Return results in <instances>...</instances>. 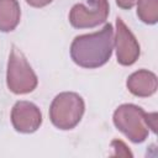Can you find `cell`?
I'll return each mask as SVG.
<instances>
[{
	"label": "cell",
	"instance_id": "13",
	"mask_svg": "<svg viewBox=\"0 0 158 158\" xmlns=\"http://www.w3.org/2000/svg\"><path fill=\"white\" fill-rule=\"evenodd\" d=\"M136 2L137 0H116V4L122 9H131L136 5Z\"/></svg>",
	"mask_w": 158,
	"mask_h": 158
},
{
	"label": "cell",
	"instance_id": "6",
	"mask_svg": "<svg viewBox=\"0 0 158 158\" xmlns=\"http://www.w3.org/2000/svg\"><path fill=\"white\" fill-rule=\"evenodd\" d=\"M115 46H116L117 62L120 64L131 65L137 60L139 56V44L120 17L116 19Z\"/></svg>",
	"mask_w": 158,
	"mask_h": 158
},
{
	"label": "cell",
	"instance_id": "2",
	"mask_svg": "<svg viewBox=\"0 0 158 158\" xmlns=\"http://www.w3.org/2000/svg\"><path fill=\"white\" fill-rule=\"evenodd\" d=\"M84 109L85 106L81 96L75 93H60L52 101L49 117L56 127L70 130L79 123Z\"/></svg>",
	"mask_w": 158,
	"mask_h": 158
},
{
	"label": "cell",
	"instance_id": "12",
	"mask_svg": "<svg viewBox=\"0 0 158 158\" xmlns=\"http://www.w3.org/2000/svg\"><path fill=\"white\" fill-rule=\"evenodd\" d=\"M147 123H148V128H151L153 132L157 131V114L156 112L147 115Z\"/></svg>",
	"mask_w": 158,
	"mask_h": 158
},
{
	"label": "cell",
	"instance_id": "10",
	"mask_svg": "<svg viewBox=\"0 0 158 158\" xmlns=\"http://www.w3.org/2000/svg\"><path fill=\"white\" fill-rule=\"evenodd\" d=\"M137 15L146 23H156L158 20V0H137Z\"/></svg>",
	"mask_w": 158,
	"mask_h": 158
},
{
	"label": "cell",
	"instance_id": "11",
	"mask_svg": "<svg viewBox=\"0 0 158 158\" xmlns=\"http://www.w3.org/2000/svg\"><path fill=\"white\" fill-rule=\"evenodd\" d=\"M111 146L115 148L116 153L115 156H120V157H131L132 154L130 153L128 148L126 147V144L122 142V141H118V139H115L111 142Z\"/></svg>",
	"mask_w": 158,
	"mask_h": 158
},
{
	"label": "cell",
	"instance_id": "14",
	"mask_svg": "<svg viewBox=\"0 0 158 158\" xmlns=\"http://www.w3.org/2000/svg\"><path fill=\"white\" fill-rule=\"evenodd\" d=\"M26 1H27V4H30L31 6H35V7H42V6H46L52 2V0H26Z\"/></svg>",
	"mask_w": 158,
	"mask_h": 158
},
{
	"label": "cell",
	"instance_id": "1",
	"mask_svg": "<svg viewBox=\"0 0 158 158\" xmlns=\"http://www.w3.org/2000/svg\"><path fill=\"white\" fill-rule=\"evenodd\" d=\"M114 46V28L111 23H106L98 32L77 36L70 46V57L83 68H98L110 59Z\"/></svg>",
	"mask_w": 158,
	"mask_h": 158
},
{
	"label": "cell",
	"instance_id": "7",
	"mask_svg": "<svg viewBox=\"0 0 158 158\" xmlns=\"http://www.w3.org/2000/svg\"><path fill=\"white\" fill-rule=\"evenodd\" d=\"M11 121L16 131L31 133L40 127L42 122V115L35 104L28 101H19L12 107Z\"/></svg>",
	"mask_w": 158,
	"mask_h": 158
},
{
	"label": "cell",
	"instance_id": "5",
	"mask_svg": "<svg viewBox=\"0 0 158 158\" xmlns=\"http://www.w3.org/2000/svg\"><path fill=\"white\" fill-rule=\"evenodd\" d=\"M107 0H88V4H77L69 12V22L77 28L95 27L107 19Z\"/></svg>",
	"mask_w": 158,
	"mask_h": 158
},
{
	"label": "cell",
	"instance_id": "9",
	"mask_svg": "<svg viewBox=\"0 0 158 158\" xmlns=\"http://www.w3.org/2000/svg\"><path fill=\"white\" fill-rule=\"evenodd\" d=\"M20 5L17 0H0V30L12 31L20 22Z\"/></svg>",
	"mask_w": 158,
	"mask_h": 158
},
{
	"label": "cell",
	"instance_id": "3",
	"mask_svg": "<svg viewBox=\"0 0 158 158\" xmlns=\"http://www.w3.org/2000/svg\"><path fill=\"white\" fill-rule=\"evenodd\" d=\"M7 86L15 94L31 93L37 86V77L23 53L12 46L7 64Z\"/></svg>",
	"mask_w": 158,
	"mask_h": 158
},
{
	"label": "cell",
	"instance_id": "8",
	"mask_svg": "<svg viewBox=\"0 0 158 158\" xmlns=\"http://www.w3.org/2000/svg\"><path fill=\"white\" fill-rule=\"evenodd\" d=\"M127 88L136 96H149L157 90V78L152 72L141 69L130 75Z\"/></svg>",
	"mask_w": 158,
	"mask_h": 158
},
{
	"label": "cell",
	"instance_id": "4",
	"mask_svg": "<svg viewBox=\"0 0 158 158\" xmlns=\"http://www.w3.org/2000/svg\"><path fill=\"white\" fill-rule=\"evenodd\" d=\"M147 115L148 114L141 107L132 104H125L115 111L114 123L132 142L138 143L144 141L148 136Z\"/></svg>",
	"mask_w": 158,
	"mask_h": 158
}]
</instances>
